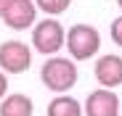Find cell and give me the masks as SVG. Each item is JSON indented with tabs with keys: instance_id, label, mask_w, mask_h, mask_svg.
<instances>
[{
	"instance_id": "cell-1",
	"label": "cell",
	"mask_w": 122,
	"mask_h": 116,
	"mask_svg": "<svg viewBox=\"0 0 122 116\" xmlns=\"http://www.w3.org/2000/svg\"><path fill=\"white\" fill-rule=\"evenodd\" d=\"M40 79L51 92L64 95L66 90H72L77 85V63L64 55H51L40 69Z\"/></svg>"
},
{
	"instance_id": "cell-2",
	"label": "cell",
	"mask_w": 122,
	"mask_h": 116,
	"mask_svg": "<svg viewBox=\"0 0 122 116\" xmlns=\"http://www.w3.org/2000/svg\"><path fill=\"white\" fill-rule=\"evenodd\" d=\"M66 50L72 61H90L93 55H98L101 48V34L90 24H74L66 32Z\"/></svg>"
},
{
	"instance_id": "cell-3",
	"label": "cell",
	"mask_w": 122,
	"mask_h": 116,
	"mask_svg": "<svg viewBox=\"0 0 122 116\" xmlns=\"http://www.w3.org/2000/svg\"><path fill=\"white\" fill-rule=\"evenodd\" d=\"M66 42V32L56 18H43L32 27V48L43 55H58Z\"/></svg>"
},
{
	"instance_id": "cell-4",
	"label": "cell",
	"mask_w": 122,
	"mask_h": 116,
	"mask_svg": "<svg viewBox=\"0 0 122 116\" xmlns=\"http://www.w3.org/2000/svg\"><path fill=\"white\" fill-rule=\"evenodd\" d=\"M32 66V50L21 40H5L0 45V69L5 74H24Z\"/></svg>"
},
{
	"instance_id": "cell-5",
	"label": "cell",
	"mask_w": 122,
	"mask_h": 116,
	"mask_svg": "<svg viewBox=\"0 0 122 116\" xmlns=\"http://www.w3.org/2000/svg\"><path fill=\"white\" fill-rule=\"evenodd\" d=\"M5 21L8 29L13 32H24V29H32L35 27V18H37V5L35 0H8V5L0 16Z\"/></svg>"
},
{
	"instance_id": "cell-6",
	"label": "cell",
	"mask_w": 122,
	"mask_h": 116,
	"mask_svg": "<svg viewBox=\"0 0 122 116\" xmlns=\"http://www.w3.org/2000/svg\"><path fill=\"white\" fill-rule=\"evenodd\" d=\"M119 106H122V100L114 95V90L98 87L85 98L82 116H119Z\"/></svg>"
},
{
	"instance_id": "cell-7",
	"label": "cell",
	"mask_w": 122,
	"mask_h": 116,
	"mask_svg": "<svg viewBox=\"0 0 122 116\" xmlns=\"http://www.w3.org/2000/svg\"><path fill=\"white\" fill-rule=\"evenodd\" d=\"M93 76L101 87L106 90H114L122 85V55H114V53H106L101 55L96 66H93Z\"/></svg>"
},
{
	"instance_id": "cell-8",
	"label": "cell",
	"mask_w": 122,
	"mask_h": 116,
	"mask_svg": "<svg viewBox=\"0 0 122 116\" xmlns=\"http://www.w3.org/2000/svg\"><path fill=\"white\" fill-rule=\"evenodd\" d=\"M35 113V106H32V98L24 92H13V95H5L0 100V116H32Z\"/></svg>"
},
{
	"instance_id": "cell-9",
	"label": "cell",
	"mask_w": 122,
	"mask_h": 116,
	"mask_svg": "<svg viewBox=\"0 0 122 116\" xmlns=\"http://www.w3.org/2000/svg\"><path fill=\"white\" fill-rule=\"evenodd\" d=\"M48 116H82V103L74 100L72 95H56V98L48 103Z\"/></svg>"
},
{
	"instance_id": "cell-10",
	"label": "cell",
	"mask_w": 122,
	"mask_h": 116,
	"mask_svg": "<svg viewBox=\"0 0 122 116\" xmlns=\"http://www.w3.org/2000/svg\"><path fill=\"white\" fill-rule=\"evenodd\" d=\"M35 5L45 16H58V13H64L72 5V0H35Z\"/></svg>"
},
{
	"instance_id": "cell-11",
	"label": "cell",
	"mask_w": 122,
	"mask_h": 116,
	"mask_svg": "<svg viewBox=\"0 0 122 116\" xmlns=\"http://www.w3.org/2000/svg\"><path fill=\"white\" fill-rule=\"evenodd\" d=\"M112 40L122 48V16H117L114 21H112Z\"/></svg>"
},
{
	"instance_id": "cell-12",
	"label": "cell",
	"mask_w": 122,
	"mask_h": 116,
	"mask_svg": "<svg viewBox=\"0 0 122 116\" xmlns=\"http://www.w3.org/2000/svg\"><path fill=\"white\" fill-rule=\"evenodd\" d=\"M5 92H8V76H5L3 69H0V100L5 98Z\"/></svg>"
},
{
	"instance_id": "cell-13",
	"label": "cell",
	"mask_w": 122,
	"mask_h": 116,
	"mask_svg": "<svg viewBox=\"0 0 122 116\" xmlns=\"http://www.w3.org/2000/svg\"><path fill=\"white\" fill-rule=\"evenodd\" d=\"M5 5H8V0H0V16H3V11H5Z\"/></svg>"
},
{
	"instance_id": "cell-14",
	"label": "cell",
	"mask_w": 122,
	"mask_h": 116,
	"mask_svg": "<svg viewBox=\"0 0 122 116\" xmlns=\"http://www.w3.org/2000/svg\"><path fill=\"white\" fill-rule=\"evenodd\" d=\"M117 5H119V8H122V0H117Z\"/></svg>"
},
{
	"instance_id": "cell-15",
	"label": "cell",
	"mask_w": 122,
	"mask_h": 116,
	"mask_svg": "<svg viewBox=\"0 0 122 116\" xmlns=\"http://www.w3.org/2000/svg\"><path fill=\"white\" fill-rule=\"evenodd\" d=\"M119 116H122V106H119Z\"/></svg>"
}]
</instances>
